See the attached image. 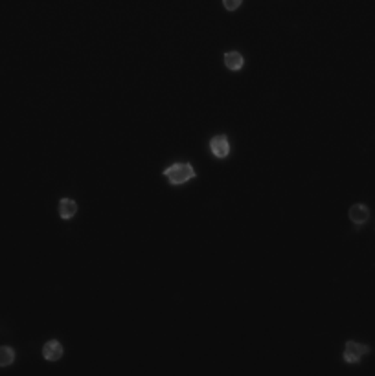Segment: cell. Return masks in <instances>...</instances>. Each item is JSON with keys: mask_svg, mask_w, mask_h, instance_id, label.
Segmentation results:
<instances>
[{"mask_svg": "<svg viewBox=\"0 0 375 376\" xmlns=\"http://www.w3.org/2000/svg\"><path fill=\"white\" fill-rule=\"evenodd\" d=\"M162 175L168 178V182L171 186H182L186 182L194 180L197 176V173H195V167L190 162H175L166 167Z\"/></svg>", "mask_w": 375, "mask_h": 376, "instance_id": "cell-1", "label": "cell"}, {"mask_svg": "<svg viewBox=\"0 0 375 376\" xmlns=\"http://www.w3.org/2000/svg\"><path fill=\"white\" fill-rule=\"evenodd\" d=\"M371 345L368 343L357 342V340H346L344 351H342V362L346 365H359L362 360L371 355Z\"/></svg>", "mask_w": 375, "mask_h": 376, "instance_id": "cell-2", "label": "cell"}, {"mask_svg": "<svg viewBox=\"0 0 375 376\" xmlns=\"http://www.w3.org/2000/svg\"><path fill=\"white\" fill-rule=\"evenodd\" d=\"M208 147H210V153L214 154L217 160L229 158L230 151H232V146H230V140L226 134H216V136H211Z\"/></svg>", "mask_w": 375, "mask_h": 376, "instance_id": "cell-3", "label": "cell"}, {"mask_svg": "<svg viewBox=\"0 0 375 376\" xmlns=\"http://www.w3.org/2000/svg\"><path fill=\"white\" fill-rule=\"evenodd\" d=\"M41 352H43V358L46 362H59L63 355H65V347H63L59 340H48L43 345V349H41Z\"/></svg>", "mask_w": 375, "mask_h": 376, "instance_id": "cell-4", "label": "cell"}, {"mask_svg": "<svg viewBox=\"0 0 375 376\" xmlns=\"http://www.w3.org/2000/svg\"><path fill=\"white\" fill-rule=\"evenodd\" d=\"M348 217L357 228L364 226L370 220V208L366 204H354L349 208Z\"/></svg>", "mask_w": 375, "mask_h": 376, "instance_id": "cell-5", "label": "cell"}, {"mask_svg": "<svg viewBox=\"0 0 375 376\" xmlns=\"http://www.w3.org/2000/svg\"><path fill=\"white\" fill-rule=\"evenodd\" d=\"M57 211H59V217L63 218V220H70L74 215L78 213V204H76V200H72V198L69 197L61 198Z\"/></svg>", "mask_w": 375, "mask_h": 376, "instance_id": "cell-6", "label": "cell"}, {"mask_svg": "<svg viewBox=\"0 0 375 376\" xmlns=\"http://www.w3.org/2000/svg\"><path fill=\"white\" fill-rule=\"evenodd\" d=\"M243 64H245V57L239 54V51H226L224 54V66L232 72H239L243 68Z\"/></svg>", "mask_w": 375, "mask_h": 376, "instance_id": "cell-7", "label": "cell"}, {"mask_svg": "<svg viewBox=\"0 0 375 376\" xmlns=\"http://www.w3.org/2000/svg\"><path fill=\"white\" fill-rule=\"evenodd\" d=\"M15 358H17V352H15L14 347L9 345H0V367H9V365L15 364Z\"/></svg>", "mask_w": 375, "mask_h": 376, "instance_id": "cell-8", "label": "cell"}, {"mask_svg": "<svg viewBox=\"0 0 375 376\" xmlns=\"http://www.w3.org/2000/svg\"><path fill=\"white\" fill-rule=\"evenodd\" d=\"M243 0H223V6L226 11H236V9L241 8Z\"/></svg>", "mask_w": 375, "mask_h": 376, "instance_id": "cell-9", "label": "cell"}]
</instances>
